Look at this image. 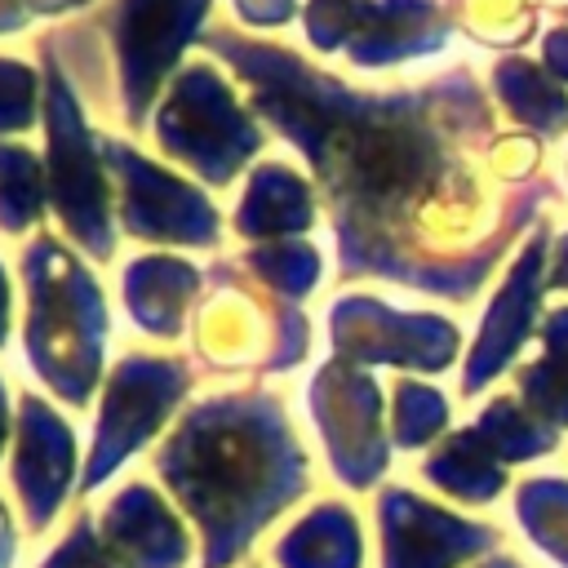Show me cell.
<instances>
[{
  "label": "cell",
  "mask_w": 568,
  "mask_h": 568,
  "mask_svg": "<svg viewBox=\"0 0 568 568\" xmlns=\"http://www.w3.org/2000/svg\"><path fill=\"white\" fill-rule=\"evenodd\" d=\"M382 568H462L466 559H479L497 550L501 532L462 515H448L444 506H430L404 488L382 493Z\"/></svg>",
  "instance_id": "7a4b0ae2"
},
{
  "label": "cell",
  "mask_w": 568,
  "mask_h": 568,
  "mask_svg": "<svg viewBox=\"0 0 568 568\" xmlns=\"http://www.w3.org/2000/svg\"><path fill=\"white\" fill-rule=\"evenodd\" d=\"M501 89H506L510 106H519V115L532 120L537 129L555 133V129L568 124V98H564L537 67H524V62L501 67Z\"/></svg>",
  "instance_id": "8fae6325"
},
{
  "label": "cell",
  "mask_w": 568,
  "mask_h": 568,
  "mask_svg": "<svg viewBox=\"0 0 568 568\" xmlns=\"http://www.w3.org/2000/svg\"><path fill=\"white\" fill-rule=\"evenodd\" d=\"M541 342H546V355L519 368V390H524V404L559 430L568 426V306L546 320Z\"/></svg>",
  "instance_id": "52a82bcc"
},
{
  "label": "cell",
  "mask_w": 568,
  "mask_h": 568,
  "mask_svg": "<svg viewBox=\"0 0 568 568\" xmlns=\"http://www.w3.org/2000/svg\"><path fill=\"white\" fill-rule=\"evenodd\" d=\"M67 475H71V462H67V439L53 430V426H36V435L27 439V453H22V466H18V488H22V501H27V519L31 528H44L67 493Z\"/></svg>",
  "instance_id": "ba28073f"
},
{
  "label": "cell",
  "mask_w": 568,
  "mask_h": 568,
  "mask_svg": "<svg viewBox=\"0 0 568 568\" xmlns=\"http://www.w3.org/2000/svg\"><path fill=\"white\" fill-rule=\"evenodd\" d=\"M448 417V404L426 386H399V413H395V439L404 448L426 444Z\"/></svg>",
  "instance_id": "7c38bea8"
},
{
  "label": "cell",
  "mask_w": 568,
  "mask_h": 568,
  "mask_svg": "<svg viewBox=\"0 0 568 568\" xmlns=\"http://www.w3.org/2000/svg\"><path fill=\"white\" fill-rule=\"evenodd\" d=\"M541 262H546V235H537L528 244V253L519 257L510 284L501 288L479 342H475V355L466 364V390H479L497 368H506V359L519 351V342L528 337V324H532V311H537V293H541Z\"/></svg>",
  "instance_id": "277c9868"
},
{
  "label": "cell",
  "mask_w": 568,
  "mask_h": 568,
  "mask_svg": "<svg viewBox=\"0 0 568 568\" xmlns=\"http://www.w3.org/2000/svg\"><path fill=\"white\" fill-rule=\"evenodd\" d=\"M475 430L488 439V448L510 466V462H528V457H541L559 444V430L550 422H541L528 404H515V399H493L484 408V417L475 422Z\"/></svg>",
  "instance_id": "9c48e42d"
},
{
  "label": "cell",
  "mask_w": 568,
  "mask_h": 568,
  "mask_svg": "<svg viewBox=\"0 0 568 568\" xmlns=\"http://www.w3.org/2000/svg\"><path fill=\"white\" fill-rule=\"evenodd\" d=\"M9 559H13V528H9V515L0 506V568H9Z\"/></svg>",
  "instance_id": "9a60e30c"
},
{
  "label": "cell",
  "mask_w": 568,
  "mask_h": 568,
  "mask_svg": "<svg viewBox=\"0 0 568 568\" xmlns=\"http://www.w3.org/2000/svg\"><path fill=\"white\" fill-rule=\"evenodd\" d=\"M169 488L195 515L204 568H226L257 528L302 493V457L248 417H204L160 457Z\"/></svg>",
  "instance_id": "6da1fadb"
},
{
  "label": "cell",
  "mask_w": 568,
  "mask_h": 568,
  "mask_svg": "<svg viewBox=\"0 0 568 568\" xmlns=\"http://www.w3.org/2000/svg\"><path fill=\"white\" fill-rule=\"evenodd\" d=\"M550 284H555V288H568V240L559 244V257H555V271H550Z\"/></svg>",
  "instance_id": "2e32d148"
},
{
  "label": "cell",
  "mask_w": 568,
  "mask_h": 568,
  "mask_svg": "<svg viewBox=\"0 0 568 568\" xmlns=\"http://www.w3.org/2000/svg\"><path fill=\"white\" fill-rule=\"evenodd\" d=\"M479 568H524V564H515L510 555H488V559H484Z\"/></svg>",
  "instance_id": "e0dca14e"
},
{
  "label": "cell",
  "mask_w": 568,
  "mask_h": 568,
  "mask_svg": "<svg viewBox=\"0 0 568 568\" xmlns=\"http://www.w3.org/2000/svg\"><path fill=\"white\" fill-rule=\"evenodd\" d=\"M546 62H550L555 75L568 80V31H550L546 36Z\"/></svg>",
  "instance_id": "5bb4252c"
},
{
  "label": "cell",
  "mask_w": 568,
  "mask_h": 568,
  "mask_svg": "<svg viewBox=\"0 0 568 568\" xmlns=\"http://www.w3.org/2000/svg\"><path fill=\"white\" fill-rule=\"evenodd\" d=\"M40 568H115V559L106 555V546L93 537L89 524H75V528L62 537V546H58Z\"/></svg>",
  "instance_id": "4fadbf2b"
},
{
  "label": "cell",
  "mask_w": 568,
  "mask_h": 568,
  "mask_svg": "<svg viewBox=\"0 0 568 568\" xmlns=\"http://www.w3.org/2000/svg\"><path fill=\"white\" fill-rule=\"evenodd\" d=\"M426 479L444 493H453L457 501H493L506 488V462L488 448V439L470 426L462 435H453L448 444H439V453L426 462Z\"/></svg>",
  "instance_id": "8992f818"
},
{
  "label": "cell",
  "mask_w": 568,
  "mask_h": 568,
  "mask_svg": "<svg viewBox=\"0 0 568 568\" xmlns=\"http://www.w3.org/2000/svg\"><path fill=\"white\" fill-rule=\"evenodd\" d=\"M515 510L524 532L568 568V479L564 475H537L528 484H519L515 493Z\"/></svg>",
  "instance_id": "30bf717a"
},
{
  "label": "cell",
  "mask_w": 568,
  "mask_h": 568,
  "mask_svg": "<svg viewBox=\"0 0 568 568\" xmlns=\"http://www.w3.org/2000/svg\"><path fill=\"white\" fill-rule=\"evenodd\" d=\"M102 546L120 568H186V532L151 488H124L102 515Z\"/></svg>",
  "instance_id": "3957f363"
},
{
  "label": "cell",
  "mask_w": 568,
  "mask_h": 568,
  "mask_svg": "<svg viewBox=\"0 0 568 568\" xmlns=\"http://www.w3.org/2000/svg\"><path fill=\"white\" fill-rule=\"evenodd\" d=\"M280 568H359V524L346 506L311 510L275 546Z\"/></svg>",
  "instance_id": "5b68a950"
}]
</instances>
